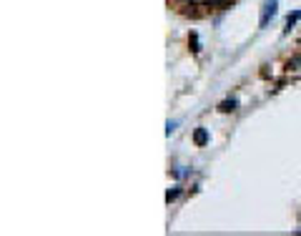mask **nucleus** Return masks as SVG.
I'll use <instances>...</instances> for the list:
<instances>
[{
  "label": "nucleus",
  "mask_w": 301,
  "mask_h": 236,
  "mask_svg": "<svg viewBox=\"0 0 301 236\" xmlns=\"http://www.w3.org/2000/svg\"><path fill=\"white\" fill-rule=\"evenodd\" d=\"M276 8H278L276 0H266V3H264V8H261V21H258V26H261V28H266V26H268V21L276 16Z\"/></svg>",
  "instance_id": "1"
},
{
  "label": "nucleus",
  "mask_w": 301,
  "mask_h": 236,
  "mask_svg": "<svg viewBox=\"0 0 301 236\" xmlns=\"http://www.w3.org/2000/svg\"><path fill=\"white\" fill-rule=\"evenodd\" d=\"M176 196H178V188H174V191H168V196H166V198H168V201H174Z\"/></svg>",
  "instance_id": "5"
},
{
  "label": "nucleus",
  "mask_w": 301,
  "mask_h": 236,
  "mask_svg": "<svg viewBox=\"0 0 301 236\" xmlns=\"http://www.w3.org/2000/svg\"><path fill=\"white\" fill-rule=\"evenodd\" d=\"M236 106H238V103H236V98H228V101H224L218 108H221L224 113H228V111H236Z\"/></svg>",
  "instance_id": "3"
},
{
  "label": "nucleus",
  "mask_w": 301,
  "mask_h": 236,
  "mask_svg": "<svg viewBox=\"0 0 301 236\" xmlns=\"http://www.w3.org/2000/svg\"><path fill=\"white\" fill-rule=\"evenodd\" d=\"M194 141H196V146H206V143H208V131H206V128H196Z\"/></svg>",
  "instance_id": "2"
},
{
  "label": "nucleus",
  "mask_w": 301,
  "mask_h": 236,
  "mask_svg": "<svg viewBox=\"0 0 301 236\" xmlns=\"http://www.w3.org/2000/svg\"><path fill=\"white\" fill-rule=\"evenodd\" d=\"M298 18H301V13H298V11H296V13H291V16L286 18V28H291V26H296V21H298Z\"/></svg>",
  "instance_id": "4"
}]
</instances>
